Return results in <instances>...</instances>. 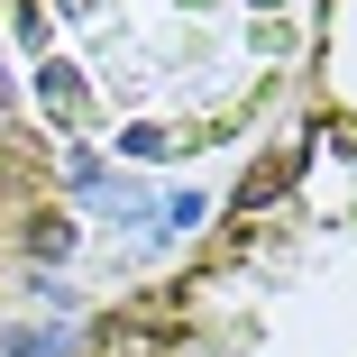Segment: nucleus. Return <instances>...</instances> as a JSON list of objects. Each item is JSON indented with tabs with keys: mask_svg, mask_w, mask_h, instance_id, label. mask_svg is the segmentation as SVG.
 Returning <instances> with one entry per match:
<instances>
[{
	"mask_svg": "<svg viewBox=\"0 0 357 357\" xmlns=\"http://www.w3.org/2000/svg\"><path fill=\"white\" fill-rule=\"evenodd\" d=\"M275 183H248L257 229H238L211 266L156 284L147 303L101 321L92 357H357V321L339 312L330 220L266 211Z\"/></svg>",
	"mask_w": 357,
	"mask_h": 357,
	"instance_id": "obj_1",
	"label": "nucleus"
},
{
	"mask_svg": "<svg viewBox=\"0 0 357 357\" xmlns=\"http://www.w3.org/2000/svg\"><path fill=\"white\" fill-rule=\"evenodd\" d=\"M55 174H46V137H19L0 128V284L19 275V257L46 238L55 248Z\"/></svg>",
	"mask_w": 357,
	"mask_h": 357,
	"instance_id": "obj_2",
	"label": "nucleus"
}]
</instances>
